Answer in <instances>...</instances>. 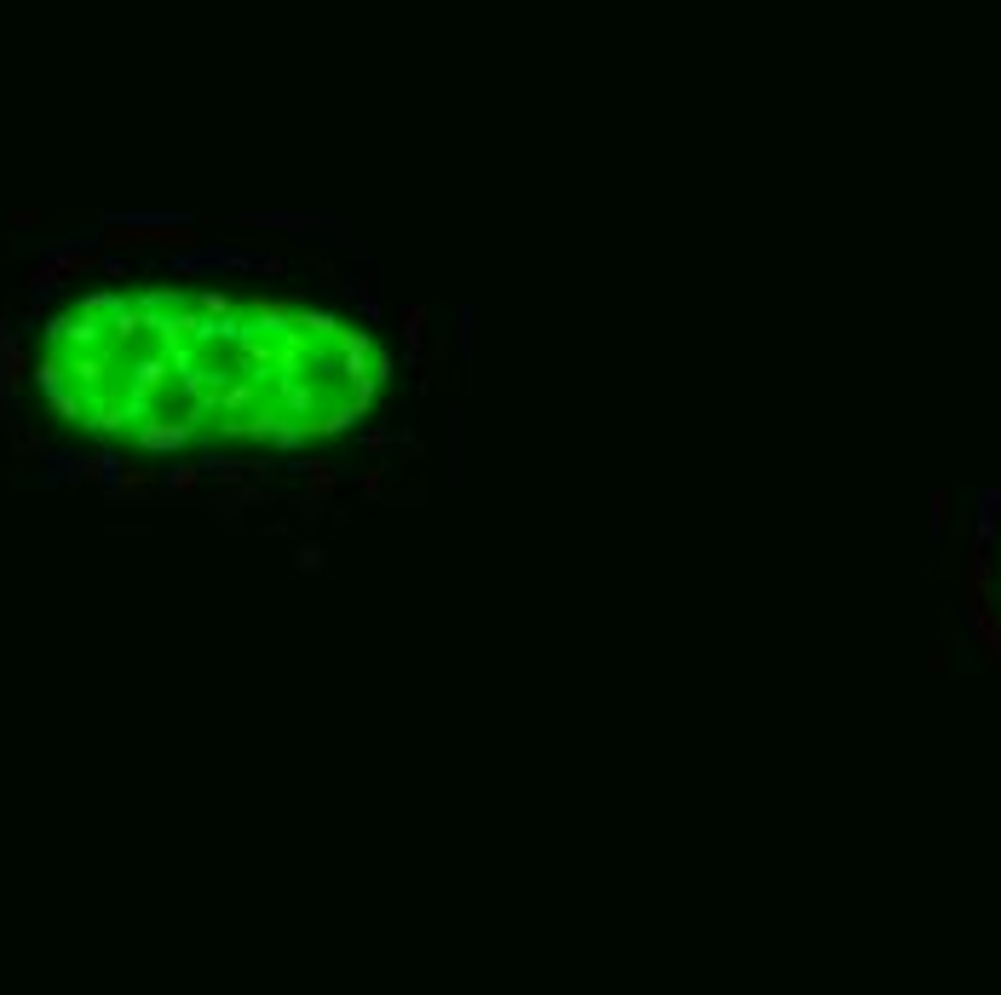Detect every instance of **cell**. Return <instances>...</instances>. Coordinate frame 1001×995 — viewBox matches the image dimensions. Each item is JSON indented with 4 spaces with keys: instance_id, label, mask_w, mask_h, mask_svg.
Returning <instances> with one entry per match:
<instances>
[{
    "instance_id": "obj_1",
    "label": "cell",
    "mask_w": 1001,
    "mask_h": 995,
    "mask_svg": "<svg viewBox=\"0 0 1001 995\" xmlns=\"http://www.w3.org/2000/svg\"><path fill=\"white\" fill-rule=\"evenodd\" d=\"M35 386L70 432L150 455L219 443L305 449L369 415L386 351L300 300L139 288L81 294L58 311L41 334Z\"/></svg>"
},
{
    "instance_id": "obj_2",
    "label": "cell",
    "mask_w": 1001,
    "mask_h": 995,
    "mask_svg": "<svg viewBox=\"0 0 1001 995\" xmlns=\"http://www.w3.org/2000/svg\"><path fill=\"white\" fill-rule=\"evenodd\" d=\"M104 242H116V248H133V242H162V248H190L196 231L190 225H150V219H127V225H110Z\"/></svg>"
}]
</instances>
